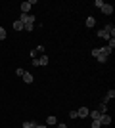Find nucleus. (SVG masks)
<instances>
[{
	"label": "nucleus",
	"instance_id": "1",
	"mask_svg": "<svg viewBox=\"0 0 115 128\" xmlns=\"http://www.w3.org/2000/svg\"><path fill=\"white\" fill-rule=\"evenodd\" d=\"M19 21H23V25H25L23 31H33V27H35V16L33 14H21Z\"/></svg>",
	"mask_w": 115,
	"mask_h": 128
},
{
	"label": "nucleus",
	"instance_id": "2",
	"mask_svg": "<svg viewBox=\"0 0 115 128\" xmlns=\"http://www.w3.org/2000/svg\"><path fill=\"white\" fill-rule=\"evenodd\" d=\"M100 50V54L96 56V59H98L100 63H105L107 61V58H109V54H111V50L107 48V46H104V48H98Z\"/></svg>",
	"mask_w": 115,
	"mask_h": 128
},
{
	"label": "nucleus",
	"instance_id": "3",
	"mask_svg": "<svg viewBox=\"0 0 115 128\" xmlns=\"http://www.w3.org/2000/svg\"><path fill=\"white\" fill-rule=\"evenodd\" d=\"M35 4H37L35 0H27V2H23V4H21V14H29Z\"/></svg>",
	"mask_w": 115,
	"mask_h": 128
},
{
	"label": "nucleus",
	"instance_id": "4",
	"mask_svg": "<svg viewBox=\"0 0 115 128\" xmlns=\"http://www.w3.org/2000/svg\"><path fill=\"white\" fill-rule=\"evenodd\" d=\"M98 120H100V124H102V126H107V124H111V117L107 115V113H102Z\"/></svg>",
	"mask_w": 115,
	"mask_h": 128
},
{
	"label": "nucleus",
	"instance_id": "5",
	"mask_svg": "<svg viewBox=\"0 0 115 128\" xmlns=\"http://www.w3.org/2000/svg\"><path fill=\"white\" fill-rule=\"evenodd\" d=\"M100 10H102V14H104V16H111V14H113V6H111V4H104Z\"/></svg>",
	"mask_w": 115,
	"mask_h": 128
},
{
	"label": "nucleus",
	"instance_id": "6",
	"mask_svg": "<svg viewBox=\"0 0 115 128\" xmlns=\"http://www.w3.org/2000/svg\"><path fill=\"white\" fill-rule=\"evenodd\" d=\"M88 113H90V109H88V107H81V109L77 111V115H79L81 118H84V117H88Z\"/></svg>",
	"mask_w": 115,
	"mask_h": 128
},
{
	"label": "nucleus",
	"instance_id": "7",
	"mask_svg": "<svg viewBox=\"0 0 115 128\" xmlns=\"http://www.w3.org/2000/svg\"><path fill=\"white\" fill-rule=\"evenodd\" d=\"M98 36L100 38H104V40H109V32H107V31H105V29H100V31H98Z\"/></svg>",
	"mask_w": 115,
	"mask_h": 128
},
{
	"label": "nucleus",
	"instance_id": "8",
	"mask_svg": "<svg viewBox=\"0 0 115 128\" xmlns=\"http://www.w3.org/2000/svg\"><path fill=\"white\" fill-rule=\"evenodd\" d=\"M113 98H115V90H109L107 94H105V98H104V102H102V103H105V105H107V102H109V100H113Z\"/></svg>",
	"mask_w": 115,
	"mask_h": 128
},
{
	"label": "nucleus",
	"instance_id": "9",
	"mask_svg": "<svg viewBox=\"0 0 115 128\" xmlns=\"http://www.w3.org/2000/svg\"><path fill=\"white\" fill-rule=\"evenodd\" d=\"M21 78H23V82H25V84H31V82H33V75H31V73H27V71H25V75H23Z\"/></svg>",
	"mask_w": 115,
	"mask_h": 128
},
{
	"label": "nucleus",
	"instance_id": "10",
	"mask_svg": "<svg viewBox=\"0 0 115 128\" xmlns=\"http://www.w3.org/2000/svg\"><path fill=\"white\" fill-rule=\"evenodd\" d=\"M94 25H96V19H94L92 16H88V17H86V27H88V29H92Z\"/></svg>",
	"mask_w": 115,
	"mask_h": 128
},
{
	"label": "nucleus",
	"instance_id": "11",
	"mask_svg": "<svg viewBox=\"0 0 115 128\" xmlns=\"http://www.w3.org/2000/svg\"><path fill=\"white\" fill-rule=\"evenodd\" d=\"M14 29H16V31H23V29H25L23 21H19V19H17V21H14Z\"/></svg>",
	"mask_w": 115,
	"mask_h": 128
},
{
	"label": "nucleus",
	"instance_id": "12",
	"mask_svg": "<svg viewBox=\"0 0 115 128\" xmlns=\"http://www.w3.org/2000/svg\"><path fill=\"white\" fill-rule=\"evenodd\" d=\"M46 124H50V126H54V124H58V118H56L54 115H50V117L46 118Z\"/></svg>",
	"mask_w": 115,
	"mask_h": 128
},
{
	"label": "nucleus",
	"instance_id": "13",
	"mask_svg": "<svg viewBox=\"0 0 115 128\" xmlns=\"http://www.w3.org/2000/svg\"><path fill=\"white\" fill-rule=\"evenodd\" d=\"M104 29H105V31H107V32H109V36L113 38V34H115V27H113V25H105Z\"/></svg>",
	"mask_w": 115,
	"mask_h": 128
},
{
	"label": "nucleus",
	"instance_id": "14",
	"mask_svg": "<svg viewBox=\"0 0 115 128\" xmlns=\"http://www.w3.org/2000/svg\"><path fill=\"white\" fill-rule=\"evenodd\" d=\"M38 65H48V58H46V56H40V58H38Z\"/></svg>",
	"mask_w": 115,
	"mask_h": 128
},
{
	"label": "nucleus",
	"instance_id": "15",
	"mask_svg": "<svg viewBox=\"0 0 115 128\" xmlns=\"http://www.w3.org/2000/svg\"><path fill=\"white\" fill-rule=\"evenodd\" d=\"M100 115H102V113H98V111H90V113H88V117L92 118V120H96V118H100Z\"/></svg>",
	"mask_w": 115,
	"mask_h": 128
},
{
	"label": "nucleus",
	"instance_id": "16",
	"mask_svg": "<svg viewBox=\"0 0 115 128\" xmlns=\"http://www.w3.org/2000/svg\"><path fill=\"white\" fill-rule=\"evenodd\" d=\"M107 48L113 52V48H115V38H109V40H107Z\"/></svg>",
	"mask_w": 115,
	"mask_h": 128
},
{
	"label": "nucleus",
	"instance_id": "17",
	"mask_svg": "<svg viewBox=\"0 0 115 128\" xmlns=\"http://www.w3.org/2000/svg\"><path fill=\"white\" fill-rule=\"evenodd\" d=\"M98 113H107V105H105V103H100V107H98Z\"/></svg>",
	"mask_w": 115,
	"mask_h": 128
},
{
	"label": "nucleus",
	"instance_id": "18",
	"mask_svg": "<svg viewBox=\"0 0 115 128\" xmlns=\"http://www.w3.org/2000/svg\"><path fill=\"white\" fill-rule=\"evenodd\" d=\"M23 128H35V122H31V120H25V122H23Z\"/></svg>",
	"mask_w": 115,
	"mask_h": 128
},
{
	"label": "nucleus",
	"instance_id": "19",
	"mask_svg": "<svg viewBox=\"0 0 115 128\" xmlns=\"http://www.w3.org/2000/svg\"><path fill=\"white\" fill-rule=\"evenodd\" d=\"M4 38H6V29L0 27V40H4Z\"/></svg>",
	"mask_w": 115,
	"mask_h": 128
},
{
	"label": "nucleus",
	"instance_id": "20",
	"mask_svg": "<svg viewBox=\"0 0 115 128\" xmlns=\"http://www.w3.org/2000/svg\"><path fill=\"white\" fill-rule=\"evenodd\" d=\"M16 75L17 76H23V75H25V71H23L21 67H17V69H16Z\"/></svg>",
	"mask_w": 115,
	"mask_h": 128
},
{
	"label": "nucleus",
	"instance_id": "21",
	"mask_svg": "<svg viewBox=\"0 0 115 128\" xmlns=\"http://www.w3.org/2000/svg\"><path fill=\"white\" fill-rule=\"evenodd\" d=\"M104 4H105L104 0H96V2H94V6H96V8H102V6H104Z\"/></svg>",
	"mask_w": 115,
	"mask_h": 128
},
{
	"label": "nucleus",
	"instance_id": "22",
	"mask_svg": "<svg viewBox=\"0 0 115 128\" xmlns=\"http://www.w3.org/2000/svg\"><path fill=\"white\" fill-rule=\"evenodd\" d=\"M100 126H102V124H100L98 118H96V120H92V128H100Z\"/></svg>",
	"mask_w": 115,
	"mask_h": 128
},
{
	"label": "nucleus",
	"instance_id": "23",
	"mask_svg": "<svg viewBox=\"0 0 115 128\" xmlns=\"http://www.w3.org/2000/svg\"><path fill=\"white\" fill-rule=\"evenodd\" d=\"M69 117L71 118H79V115H77V111H69Z\"/></svg>",
	"mask_w": 115,
	"mask_h": 128
},
{
	"label": "nucleus",
	"instance_id": "24",
	"mask_svg": "<svg viewBox=\"0 0 115 128\" xmlns=\"http://www.w3.org/2000/svg\"><path fill=\"white\" fill-rule=\"evenodd\" d=\"M35 52H37V54H42V52H44V46H38V48L35 50Z\"/></svg>",
	"mask_w": 115,
	"mask_h": 128
},
{
	"label": "nucleus",
	"instance_id": "25",
	"mask_svg": "<svg viewBox=\"0 0 115 128\" xmlns=\"http://www.w3.org/2000/svg\"><path fill=\"white\" fill-rule=\"evenodd\" d=\"M31 63H33V67H38V59L33 58V61H31Z\"/></svg>",
	"mask_w": 115,
	"mask_h": 128
},
{
	"label": "nucleus",
	"instance_id": "26",
	"mask_svg": "<svg viewBox=\"0 0 115 128\" xmlns=\"http://www.w3.org/2000/svg\"><path fill=\"white\" fill-rule=\"evenodd\" d=\"M35 128H48L46 124H35Z\"/></svg>",
	"mask_w": 115,
	"mask_h": 128
},
{
	"label": "nucleus",
	"instance_id": "27",
	"mask_svg": "<svg viewBox=\"0 0 115 128\" xmlns=\"http://www.w3.org/2000/svg\"><path fill=\"white\" fill-rule=\"evenodd\" d=\"M58 128H67V126H65L63 122H60V124H58Z\"/></svg>",
	"mask_w": 115,
	"mask_h": 128
}]
</instances>
